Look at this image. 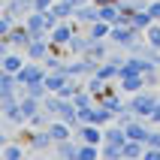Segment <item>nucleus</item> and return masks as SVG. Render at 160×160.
<instances>
[{"mask_svg":"<svg viewBox=\"0 0 160 160\" xmlns=\"http://www.w3.org/2000/svg\"><path fill=\"white\" fill-rule=\"evenodd\" d=\"M142 30H136V27H130V24H112V33H109V42L112 45H118V48H130V45L136 42V39H142Z\"/></svg>","mask_w":160,"mask_h":160,"instance_id":"obj_2","label":"nucleus"},{"mask_svg":"<svg viewBox=\"0 0 160 160\" xmlns=\"http://www.w3.org/2000/svg\"><path fill=\"white\" fill-rule=\"evenodd\" d=\"M0 154H3V157H9V160H15V157H21V154H24V142H15V145H3V148H0Z\"/></svg>","mask_w":160,"mask_h":160,"instance_id":"obj_22","label":"nucleus"},{"mask_svg":"<svg viewBox=\"0 0 160 160\" xmlns=\"http://www.w3.org/2000/svg\"><path fill=\"white\" fill-rule=\"evenodd\" d=\"M118 70H121V63L112 61V58H106L103 63H97V76L103 82H118Z\"/></svg>","mask_w":160,"mask_h":160,"instance_id":"obj_13","label":"nucleus"},{"mask_svg":"<svg viewBox=\"0 0 160 160\" xmlns=\"http://www.w3.org/2000/svg\"><path fill=\"white\" fill-rule=\"evenodd\" d=\"M6 142H9V136L3 133V130H0V148H3V145H6Z\"/></svg>","mask_w":160,"mask_h":160,"instance_id":"obj_27","label":"nucleus"},{"mask_svg":"<svg viewBox=\"0 0 160 160\" xmlns=\"http://www.w3.org/2000/svg\"><path fill=\"white\" fill-rule=\"evenodd\" d=\"M121 151H124V157H142V154H145V142H136V139H127Z\"/></svg>","mask_w":160,"mask_h":160,"instance_id":"obj_19","label":"nucleus"},{"mask_svg":"<svg viewBox=\"0 0 160 160\" xmlns=\"http://www.w3.org/2000/svg\"><path fill=\"white\" fill-rule=\"evenodd\" d=\"M154 18H151V12H148V9H136L133 12V18H130V27H136V30H148V24H151Z\"/></svg>","mask_w":160,"mask_h":160,"instance_id":"obj_16","label":"nucleus"},{"mask_svg":"<svg viewBox=\"0 0 160 160\" xmlns=\"http://www.w3.org/2000/svg\"><path fill=\"white\" fill-rule=\"evenodd\" d=\"M157 100H160V94L157 91H136V94H130V100H127V106L133 109V115L136 118H151V112H154V106H157Z\"/></svg>","mask_w":160,"mask_h":160,"instance_id":"obj_1","label":"nucleus"},{"mask_svg":"<svg viewBox=\"0 0 160 160\" xmlns=\"http://www.w3.org/2000/svg\"><path fill=\"white\" fill-rule=\"evenodd\" d=\"M72 18H76L79 24H94V21L100 18V6L94 3V0H91V3H85V6H79V9H76V12H72Z\"/></svg>","mask_w":160,"mask_h":160,"instance_id":"obj_10","label":"nucleus"},{"mask_svg":"<svg viewBox=\"0 0 160 160\" xmlns=\"http://www.w3.org/2000/svg\"><path fill=\"white\" fill-rule=\"evenodd\" d=\"M27 148H33V151H48V148H54V139L48 136V130H33Z\"/></svg>","mask_w":160,"mask_h":160,"instance_id":"obj_12","label":"nucleus"},{"mask_svg":"<svg viewBox=\"0 0 160 160\" xmlns=\"http://www.w3.org/2000/svg\"><path fill=\"white\" fill-rule=\"evenodd\" d=\"M0 15H3V12H0Z\"/></svg>","mask_w":160,"mask_h":160,"instance_id":"obj_30","label":"nucleus"},{"mask_svg":"<svg viewBox=\"0 0 160 160\" xmlns=\"http://www.w3.org/2000/svg\"><path fill=\"white\" fill-rule=\"evenodd\" d=\"M124 130H127V139H136V142H148V133H151V127H148L145 118H133Z\"/></svg>","mask_w":160,"mask_h":160,"instance_id":"obj_7","label":"nucleus"},{"mask_svg":"<svg viewBox=\"0 0 160 160\" xmlns=\"http://www.w3.org/2000/svg\"><path fill=\"white\" fill-rule=\"evenodd\" d=\"M76 139L88 145H103V127L100 124H79L76 127Z\"/></svg>","mask_w":160,"mask_h":160,"instance_id":"obj_5","label":"nucleus"},{"mask_svg":"<svg viewBox=\"0 0 160 160\" xmlns=\"http://www.w3.org/2000/svg\"><path fill=\"white\" fill-rule=\"evenodd\" d=\"M124 3H136V0H124Z\"/></svg>","mask_w":160,"mask_h":160,"instance_id":"obj_28","label":"nucleus"},{"mask_svg":"<svg viewBox=\"0 0 160 160\" xmlns=\"http://www.w3.org/2000/svg\"><path fill=\"white\" fill-rule=\"evenodd\" d=\"M145 39H148V45L160 48V21H151V24H148V30H145Z\"/></svg>","mask_w":160,"mask_h":160,"instance_id":"obj_21","label":"nucleus"},{"mask_svg":"<svg viewBox=\"0 0 160 160\" xmlns=\"http://www.w3.org/2000/svg\"><path fill=\"white\" fill-rule=\"evenodd\" d=\"M45 130H48V136H52L54 142H63V139H70V136H72V127L67 124V121H61V118H52Z\"/></svg>","mask_w":160,"mask_h":160,"instance_id":"obj_9","label":"nucleus"},{"mask_svg":"<svg viewBox=\"0 0 160 160\" xmlns=\"http://www.w3.org/2000/svg\"><path fill=\"white\" fill-rule=\"evenodd\" d=\"M148 124H151V127H160V100H157V106H154L151 118H148Z\"/></svg>","mask_w":160,"mask_h":160,"instance_id":"obj_25","label":"nucleus"},{"mask_svg":"<svg viewBox=\"0 0 160 160\" xmlns=\"http://www.w3.org/2000/svg\"><path fill=\"white\" fill-rule=\"evenodd\" d=\"M15 79H18V85H36V82H45V63L42 61L24 63V67L15 72Z\"/></svg>","mask_w":160,"mask_h":160,"instance_id":"obj_3","label":"nucleus"},{"mask_svg":"<svg viewBox=\"0 0 160 160\" xmlns=\"http://www.w3.org/2000/svg\"><path fill=\"white\" fill-rule=\"evenodd\" d=\"M76 157H82V160H94V157H100V145L79 142V154H76Z\"/></svg>","mask_w":160,"mask_h":160,"instance_id":"obj_20","label":"nucleus"},{"mask_svg":"<svg viewBox=\"0 0 160 160\" xmlns=\"http://www.w3.org/2000/svg\"><path fill=\"white\" fill-rule=\"evenodd\" d=\"M6 39L12 42V48H27V42L33 39V33L24 27V21H15V27L6 33Z\"/></svg>","mask_w":160,"mask_h":160,"instance_id":"obj_6","label":"nucleus"},{"mask_svg":"<svg viewBox=\"0 0 160 160\" xmlns=\"http://www.w3.org/2000/svg\"><path fill=\"white\" fill-rule=\"evenodd\" d=\"M118 88H121V94H136V91L148 88V85H145V76L139 72V76H121L118 79Z\"/></svg>","mask_w":160,"mask_h":160,"instance_id":"obj_11","label":"nucleus"},{"mask_svg":"<svg viewBox=\"0 0 160 160\" xmlns=\"http://www.w3.org/2000/svg\"><path fill=\"white\" fill-rule=\"evenodd\" d=\"M88 45H91V36H88V33H76L70 42H67V52L76 54V58H82V54L88 52Z\"/></svg>","mask_w":160,"mask_h":160,"instance_id":"obj_14","label":"nucleus"},{"mask_svg":"<svg viewBox=\"0 0 160 160\" xmlns=\"http://www.w3.org/2000/svg\"><path fill=\"white\" fill-rule=\"evenodd\" d=\"M100 18L109 21V24H118V21H121V6H118V3H103V6H100Z\"/></svg>","mask_w":160,"mask_h":160,"instance_id":"obj_17","label":"nucleus"},{"mask_svg":"<svg viewBox=\"0 0 160 160\" xmlns=\"http://www.w3.org/2000/svg\"><path fill=\"white\" fill-rule=\"evenodd\" d=\"M142 76H145V85H148V88H157L160 85V67H151V70L142 72Z\"/></svg>","mask_w":160,"mask_h":160,"instance_id":"obj_23","label":"nucleus"},{"mask_svg":"<svg viewBox=\"0 0 160 160\" xmlns=\"http://www.w3.org/2000/svg\"><path fill=\"white\" fill-rule=\"evenodd\" d=\"M109 54H112V48H109L106 39H91V45H88V52H85V58H88V61H94V63H103Z\"/></svg>","mask_w":160,"mask_h":160,"instance_id":"obj_8","label":"nucleus"},{"mask_svg":"<svg viewBox=\"0 0 160 160\" xmlns=\"http://www.w3.org/2000/svg\"><path fill=\"white\" fill-rule=\"evenodd\" d=\"M21 67H24V58H21L18 52H9L6 58H3V70L6 72H18Z\"/></svg>","mask_w":160,"mask_h":160,"instance_id":"obj_18","label":"nucleus"},{"mask_svg":"<svg viewBox=\"0 0 160 160\" xmlns=\"http://www.w3.org/2000/svg\"><path fill=\"white\" fill-rule=\"evenodd\" d=\"M52 6H54V0H33V9H39V12H45Z\"/></svg>","mask_w":160,"mask_h":160,"instance_id":"obj_26","label":"nucleus"},{"mask_svg":"<svg viewBox=\"0 0 160 160\" xmlns=\"http://www.w3.org/2000/svg\"><path fill=\"white\" fill-rule=\"evenodd\" d=\"M0 3H6V0H0Z\"/></svg>","mask_w":160,"mask_h":160,"instance_id":"obj_29","label":"nucleus"},{"mask_svg":"<svg viewBox=\"0 0 160 160\" xmlns=\"http://www.w3.org/2000/svg\"><path fill=\"white\" fill-rule=\"evenodd\" d=\"M148 12L154 21H160V0H148Z\"/></svg>","mask_w":160,"mask_h":160,"instance_id":"obj_24","label":"nucleus"},{"mask_svg":"<svg viewBox=\"0 0 160 160\" xmlns=\"http://www.w3.org/2000/svg\"><path fill=\"white\" fill-rule=\"evenodd\" d=\"M109 33H112V24L103 21V18H97L94 24H88V36L91 39H109Z\"/></svg>","mask_w":160,"mask_h":160,"instance_id":"obj_15","label":"nucleus"},{"mask_svg":"<svg viewBox=\"0 0 160 160\" xmlns=\"http://www.w3.org/2000/svg\"><path fill=\"white\" fill-rule=\"evenodd\" d=\"M48 48H52V39H48V33H39V36H33V39L27 42L24 58H27V61H45Z\"/></svg>","mask_w":160,"mask_h":160,"instance_id":"obj_4","label":"nucleus"}]
</instances>
